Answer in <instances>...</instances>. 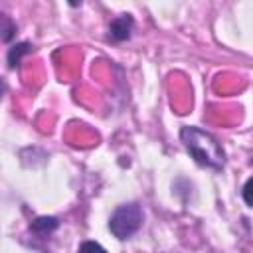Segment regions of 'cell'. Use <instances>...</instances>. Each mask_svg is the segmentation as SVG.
Here are the masks:
<instances>
[{"label":"cell","instance_id":"cell-1","mask_svg":"<svg viewBox=\"0 0 253 253\" xmlns=\"http://www.w3.org/2000/svg\"><path fill=\"white\" fill-rule=\"evenodd\" d=\"M180 140L200 166L213 168V170H221L225 166V150L211 132L200 126L188 125V126H182Z\"/></svg>","mask_w":253,"mask_h":253},{"label":"cell","instance_id":"cell-2","mask_svg":"<svg viewBox=\"0 0 253 253\" xmlns=\"http://www.w3.org/2000/svg\"><path fill=\"white\" fill-rule=\"evenodd\" d=\"M142 219H144V213H142L140 204L136 202L121 204L115 208V211L109 217V231L121 241L128 239L140 229Z\"/></svg>","mask_w":253,"mask_h":253},{"label":"cell","instance_id":"cell-3","mask_svg":"<svg viewBox=\"0 0 253 253\" xmlns=\"http://www.w3.org/2000/svg\"><path fill=\"white\" fill-rule=\"evenodd\" d=\"M132 30H134V18L130 14H121L109 24V40L125 42L132 36Z\"/></svg>","mask_w":253,"mask_h":253},{"label":"cell","instance_id":"cell-4","mask_svg":"<svg viewBox=\"0 0 253 253\" xmlns=\"http://www.w3.org/2000/svg\"><path fill=\"white\" fill-rule=\"evenodd\" d=\"M57 227H59V219H57V217H51V215L36 217V219L30 223V231L40 233V235H47V233H51V231L57 229Z\"/></svg>","mask_w":253,"mask_h":253},{"label":"cell","instance_id":"cell-5","mask_svg":"<svg viewBox=\"0 0 253 253\" xmlns=\"http://www.w3.org/2000/svg\"><path fill=\"white\" fill-rule=\"evenodd\" d=\"M30 49H32L30 42L14 43V45L8 49V67H10V69L18 67V65H20V61H22V57H24L26 53H30Z\"/></svg>","mask_w":253,"mask_h":253},{"label":"cell","instance_id":"cell-6","mask_svg":"<svg viewBox=\"0 0 253 253\" xmlns=\"http://www.w3.org/2000/svg\"><path fill=\"white\" fill-rule=\"evenodd\" d=\"M0 32H2V42H10L14 36H16V22H12V18L10 16H6V14H2V18H0Z\"/></svg>","mask_w":253,"mask_h":253},{"label":"cell","instance_id":"cell-7","mask_svg":"<svg viewBox=\"0 0 253 253\" xmlns=\"http://www.w3.org/2000/svg\"><path fill=\"white\" fill-rule=\"evenodd\" d=\"M77 253H107V249L97 241H83Z\"/></svg>","mask_w":253,"mask_h":253},{"label":"cell","instance_id":"cell-8","mask_svg":"<svg viewBox=\"0 0 253 253\" xmlns=\"http://www.w3.org/2000/svg\"><path fill=\"white\" fill-rule=\"evenodd\" d=\"M241 198H243V202H245L247 206L253 208V176L243 184V188H241Z\"/></svg>","mask_w":253,"mask_h":253}]
</instances>
